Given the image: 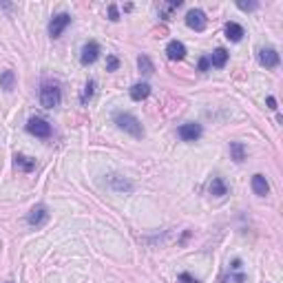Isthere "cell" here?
Instances as JSON below:
<instances>
[{
  "label": "cell",
  "mask_w": 283,
  "mask_h": 283,
  "mask_svg": "<svg viewBox=\"0 0 283 283\" xmlns=\"http://www.w3.org/2000/svg\"><path fill=\"white\" fill-rule=\"evenodd\" d=\"M113 122L117 124L119 131L128 133V135L135 137V140H142V137H144V126H142V122L135 117V115L124 113V111H117V113L113 115Z\"/></svg>",
  "instance_id": "1"
},
{
  "label": "cell",
  "mask_w": 283,
  "mask_h": 283,
  "mask_svg": "<svg viewBox=\"0 0 283 283\" xmlns=\"http://www.w3.org/2000/svg\"><path fill=\"white\" fill-rule=\"evenodd\" d=\"M60 102H62V91L57 84L44 82L40 86V104L44 109H56V106H60Z\"/></svg>",
  "instance_id": "2"
},
{
  "label": "cell",
  "mask_w": 283,
  "mask_h": 283,
  "mask_svg": "<svg viewBox=\"0 0 283 283\" xmlns=\"http://www.w3.org/2000/svg\"><path fill=\"white\" fill-rule=\"evenodd\" d=\"M27 133L40 137V140H47V137H51V124L42 117H31L27 122Z\"/></svg>",
  "instance_id": "3"
},
{
  "label": "cell",
  "mask_w": 283,
  "mask_h": 283,
  "mask_svg": "<svg viewBox=\"0 0 283 283\" xmlns=\"http://www.w3.org/2000/svg\"><path fill=\"white\" fill-rule=\"evenodd\" d=\"M69 25H71V16H69V13H64V11L56 13V16L51 18V22H49V35H51V38H60Z\"/></svg>",
  "instance_id": "4"
},
{
  "label": "cell",
  "mask_w": 283,
  "mask_h": 283,
  "mask_svg": "<svg viewBox=\"0 0 283 283\" xmlns=\"http://www.w3.org/2000/svg\"><path fill=\"white\" fill-rule=\"evenodd\" d=\"M47 221H49V208L42 206V203L33 206L29 210V215H27V224H29L31 228H40V226H44Z\"/></svg>",
  "instance_id": "5"
},
{
  "label": "cell",
  "mask_w": 283,
  "mask_h": 283,
  "mask_svg": "<svg viewBox=\"0 0 283 283\" xmlns=\"http://www.w3.org/2000/svg\"><path fill=\"white\" fill-rule=\"evenodd\" d=\"M256 57H259V64L265 66V69H277L279 62H281V57H279V51H277V49H272V47L259 49Z\"/></svg>",
  "instance_id": "6"
},
{
  "label": "cell",
  "mask_w": 283,
  "mask_h": 283,
  "mask_svg": "<svg viewBox=\"0 0 283 283\" xmlns=\"http://www.w3.org/2000/svg\"><path fill=\"white\" fill-rule=\"evenodd\" d=\"M201 133H203V128H201V124H197V122H186L177 128V135L184 142H197L199 137H201Z\"/></svg>",
  "instance_id": "7"
},
{
  "label": "cell",
  "mask_w": 283,
  "mask_h": 283,
  "mask_svg": "<svg viewBox=\"0 0 283 283\" xmlns=\"http://www.w3.org/2000/svg\"><path fill=\"white\" fill-rule=\"evenodd\" d=\"M100 53H102V49H100V44H97L95 40L86 42V44L82 47V53H80V62H82V66L93 64V62L100 57Z\"/></svg>",
  "instance_id": "8"
},
{
  "label": "cell",
  "mask_w": 283,
  "mask_h": 283,
  "mask_svg": "<svg viewBox=\"0 0 283 283\" xmlns=\"http://www.w3.org/2000/svg\"><path fill=\"white\" fill-rule=\"evenodd\" d=\"M186 25H188L190 29H195V31H203L206 25H208V18H206V13H203L201 9H190V11L186 13Z\"/></svg>",
  "instance_id": "9"
},
{
  "label": "cell",
  "mask_w": 283,
  "mask_h": 283,
  "mask_svg": "<svg viewBox=\"0 0 283 283\" xmlns=\"http://www.w3.org/2000/svg\"><path fill=\"white\" fill-rule=\"evenodd\" d=\"M109 186L115 190V193H133V181H128L126 177L122 175H109Z\"/></svg>",
  "instance_id": "10"
},
{
  "label": "cell",
  "mask_w": 283,
  "mask_h": 283,
  "mask_svg": "<svg viewBox=\"0 0 283 283\" xmlns=\"http://www.w3.org/2000/svg\"><path fill=\"white\" fill-rule=\"evenodd\" d=\"M166 56H168V60H172V62L184 60V57H186L184 42H179V40H170V42L166 44Z\"/></svg>",
  "instance_id": "11"
},
{
  "label": "cell",
  "mask_w": 283,
  "mask_h": 283,
  "mask_svg": "<svg viewBox=\"0 0 283 283\" xmlns=\"http://www.w3.org/2000/svg\"><path fill=\"white\" fill-rule=\"evenodd\" d=\"M252 190H255V195H259V197H265V195H270V184L268 179H265L261 172H256V175H252Z\"/></svg>",
  "instance_id": "12"
},
{
  "label": "cell",
  "mask_w": 283,
  "mask_h": 283,
  "mask_svg": "<svg viewBox=\"0 0 283 283\" xmlns=\"http://www.w3.org/2000/svg\"><path fill=\"white\" fill-rule=\"evenodd\" d=\"M228 57H230V53L226 51L224 47H219L208 56V60H210V66H215V69H224L226 62H228Z\"/></svg>",
  "instance_id": "13"
},
{
  "label": "cell",
  "mask_w": 283,
  "mask_h": 283,
  "mask_svg": "<svg viewBox=\"0 0 283 283\" xmlns=\"http://www.w3.org/2000/svg\"><path fill=\"white\" fill-rule=\"evenodd\" d=\"M148 95H150V84L137 82V84H133V86H131V100L133 102H142V100H146Z\"/></svg>",
  "instance_id": "14"
},
{
  "label": "cell",
  "mask_w": 283,
  "mask_h": 283,
  "mask_svg": "<svg viewBox=\"0 0 283 283\" xmlns=\"http://www.w3.org/2000/svg\"><path fill=\"white\" fill-rule=\"evenodd\" d=\"M243 35H246V31H243L241 25H237V22H226V38H228L230 42H241Z\"/></svg>",
  "instance_id": "15"
},
{
  "label": "cell",
  "mask_w": 283,
  "mask_h": 283,
  "mask_svg": "<svg viewBox=\"0 0 283 283\" xmlns=\"http://www.w3.org/2000/svg\"><path fill=\"white\" fill-rule=\"evenodd\" d=\"M208 190H210L212 197H224V195H228V184H226L221 177H212Z\"/></svg>",
  "instance_id": "16"
},
{
  "label": "cell",
  "mask_w": 283,
  "mask_h": 283,
  "mask_svg": "<svg viewBox=\"0 0 283 283\" xmlns=\"http://www.w3.org/2000/svg\"><path fill=\"white\" fill-rule=\"evenodd\" d=\"M13 164H16V168H20L22 172H31L35 168V159L27 157V155H20L16 153V157H13Z\"/></svg>",
  "instance_id": "17"
},
{
  "label": "cell",
  "mask_w": 283,
  "mask_h": 283,
  "mask_svg": "<svg viewBox=\"0 0 283 283\" xmlns=\"http://www.w3.org/2000/svg\"><path fill=\"white\" fill-rule=\"evenodd\" d=\"M13 86H16V73H13L11 69L2 71V73H0V88L9 93V91H13Z\"/></svg>",
  "instance_id": "18"
},
{
  "label": "cell",
  "mask_w": 283,
  "mask_h": 283,
  "mask_svg": "<svg viewBox=\"0 0 283 283\" xmlns=\"http://www.w3.org/2000/svg\"><path fill=\"white\" fill-rule=\"evenodd\" d=\"M230 159H234L237 164L246 159V146L241 142H230Z\"/></svg>",
  "instance_id": "19"
},
{
  "label": "cell",
  "mask_w": 283,
  "mask_h": 283,
  "mask_svg": "<svg viewBox=\"0 0 283 283\" xmlns=\"http://www.w3.org/2000/svg\"><path fill=\"white\" fill-rule=\"evenodd\" d=\"M93 93H95V80H88V82L84 84L82 93H80V104H84V106H86L88 102H91Z\"/></svg>",
  "instance_id": "20"
},
{
  "label": "cell",
  "mask_w": 283,
  "mask_h": 283,
  "mask_svg": "<svg viewBox=\"0 0 283 283\" xmlns=\"http://www.w3.org/2000/svg\"><path fill=\"white\" fill-rule=\"evenodd\" d=\"M137 66H140V71L144 75H153L155 73V64H153V60H150L148 56H144V53H142L140 57H137Z\"/></svg>",
  "instance_id": "21"
},
{
  "label": "cell",
  "mask_w": 283,
  "mask_h": 283,
  "mask_svg": "<svg viewBox=\"0 0 283 283\" xmlns=\"http://www.w3.org/2000/svg\"><path fill=\"white\" fill-rule=\"evenodd\" d=\"M181 7V0H172V2H166L159 7V16L164 18V20H168V18L172 16V11H177V9Z\"/></svg>",
  "instance_id": "22"
},
{
  "label": "cell",
  "mask_w": 283,
  "mask_h": 283,
  "mask_svg": "<svg viewBox=\"0 0 283 283\" xmlns=\"http://www.w3.org/2000/svg\"><path fill=\"white\" fill-rule=\"evenodd\" d=\"M119 69V60L115 56H109L106 57V71H117Z\"/></svg>",
  "instance_id": "23"
},
{
  "label": "cell",
  "mask_w": 283,
  "mask_h": 283,
  "mask_svg": "<svg viewBox=\"0 0 283 283\" xmlns=\"http://www.w3.org/2000/svg\"><path fill=\"white\" fill-rule=\"evenodd\" d=\"M237 7L241 9V11H255V9L259 7V2H241V0H239Z\"/></svg>",
  "instance_id": "24"
},
{
  "label": "cell",
  "mask_w": 283,
  "mask_h": 283,
  "mask_svg": "<svg viewBox=\"0 0 283 283\" xmlns=\"http://www.w3.org/2000/svg\"><path fill=\"white\" fill-rule=\"evenodd\" d=\"M109 18L113 22L119 20V11H117V4H109Z\"/></svg>",
  "instance_id": "25"
},
{
  "label": "cell",
  "mask_w": 283,
  "mask_h": 283,
  "mask_svg": "<svg viewBox=\"0 0 283 283\" xmlns=\"http://www.w3.org/2000/svg\"><path fill=\"white\" fill-rule=\"evenodd\" d=\"M208 69H210V60H208V56L199 57V71H201V73H206Z\"/></svg>",
  "instance_id": "26"
},
{
  "label": "cell",
  "mask_w": 283,
  "mask_h": 283,
  "mask_svg": "<svg viewBox=\"0 0 283 283\" xmlns=\"http://www.w3.org/2000/svg\"><path fill=\"white\" fill-rule=\"evenodd\" d=\"M179 281H181V283H199L197 279H195L193 274H188V272H181V274H179Z\"/></svg>",
  "instance_id": "27"
},
{
  "label": "cell",
  "mask_w": 283,
  "mask_h": 283,
  "mask_svg": "<svg viewBox=\"0 0 283 283\" xmlns=\"http://www.w3.org/2000/svg\"><path fill=\"white\" fill-rule=\"evenodd\" d=\"M265 104H268V109L277 111V100H274V97H272V95H268V100H265Z\"/></svg>",
  "instance_id": "28"
},
{
  "label": "cell",
  "mask_w": 283,
  "mask_h": 283,
  "mask_svg": "<svg viewBox=\"0 0 283 283\" xmlns=\"http://www.w3.org/2000/svg\"><path fill=\"white\" fill-rule=\"evenodd\" d=\"M9 283H11V281H9Z\"/></svg>",
  "instance_id": "29"
}]
</instances>
